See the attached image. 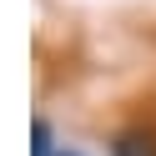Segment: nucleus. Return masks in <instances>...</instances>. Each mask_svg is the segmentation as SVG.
I'll list each match as a JSON object with an SVG mask.
<instances>
[{
  "instance_id": "nucleus-1",
  "label": "nucleus",
  "mask_w": 156,
  "mask_h": 156,
  "mask_svg": "<svg viewBox=\"0 0 156 156\" xmlns=\"http://www.w3.org/2000/svg\"><path fill=\"white\" fill-rule=\"evenodd\" d=\"M66 156H71V151H66Z\"/></svg>"
}]
</instances>
